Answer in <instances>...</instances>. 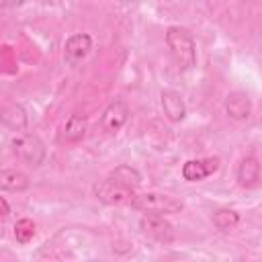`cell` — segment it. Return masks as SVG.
I'll return each instance as SVG.
<instances>
[{
  "mask_svg": "<svg viewBox=\"0 0 262 262\" xmlns=\"http://www.w3.org/2000/svg\"><path fill=\"white\" fill-rule=\"evenodd\" d=\"M164 39H166L170 57L174 59V63L180 72H188L196 66V43L188 29L176 27V25L168 27Z\"/></svg>",
  "mask_w": 262,
  "mask_h": 262,
  "instance_id": "1",
  "label": "cell"
},
{
  "mask_svg": "<svg viewBox=\"0 0 262 262\" xmlns=\"http://www.w3.org/2000/svg\"><path fill=\"white\" fill-rule=\"evenodd\" d=\"M129 207L135 209V211H141V213L174 215V213H180L184 209V203L176 196L162 194V192H141V194L133 196Z\"/></svg>",
  "mask_w": 262,
  "mask_h": 262,
  "instance_id": "2",
  "label": "cell"
},
{
  "mask_svg": "<svg viewBox=\"0 0 262 262\" xmlns=\"http://www.w3.org/2000/svg\"><path fill=\"white\" fill-rule=\"evenodd\" d=\"M12 151H14V156L20 162H25L31 168H39L45 162V156H47L45 143L35 133H20V135H16L12 139Z\"/></svg>",
  "mask_w": 262,
  "mask_h": 262,
  "instance_id": "3",
  "label": "cell"
},
{
  "mask_svg": "<svg viewBox=\"0 0 262 262\" xmlns=\"http://www.w3.org/2000/svg\"><path fill=\"white\" fill-rule=\"evenodd\" d=\"M92 192L94 196L104 203V205H131L135 192L111 178H104V180H98L92 184Z\"/></svg>",
  "mask_w": 262,
  "mask_h": 262,
  "instance_id": "4",
  "label": "cell"
},
{
  "mask_svg": "<svg viewBox=\"0 0 262 262\" xmlns=\"http://www.w3.org/2000/svg\"><path fill=\"white\" fill-rule=\"evenodd\" d=\"M139 227L147 237H151L160 244H172L174 242V227L164 215L143 213L139 219Z\"/></svg>",
  "mask_w": 262,
  "mask_h": 262,
  "instance_id": "5",
  "label": "cell"
},
{
  "mask_svg": "<svg viewBox=\"0 0 262 262\" xmlns=\"http://www.w3.org/2000/svg\"><path fill=\"white\" fill-rule=\"evenodd\" d=\"M127 119H129V106H127L125 100L117 98V100H113V102L102 111L100 127H102L104 133L117 135V133L123 129V125L127 123Z\"/></svg>",
  "mask_w": 262,
  "mask_h": 262,
  "instance_id": "6",
  "label": "cell"
},
{
  "mask_svg": "<svg viewBox=\"0 0 262 262\" xmlns=\"http://www.w3.org/2000/svg\"><path fill=\"white\" fill-rule=\"evenodd\" d=\"M92 51V37L88 33H74L68 37L63 47V59L70 66H78Z\"/></svg>",
  "mask_w": 262,
  "mask_h": 262,
  "instance_id": "7",
  "label": "cell"
},
{
  "mask_svg": "<svg viewBox=\"0 0 262 262\" xmlns=\"http://www.w3.org/2000/svg\"><path fill=\"white\" fill-rule=\"evenodd\" d=\"M219 170V158H203V160H188L182 166V178L186 182H201L207 176Z\"/></svg>",
  "mask_w": 262,
  "mask_h": 262,
  "instance_id": "8",
  "label": "cell"
},
{
  "mask_svg": "<svg viewBox=\"0 0 262 262\" xmlns=\"http://www.w3.org/2000/svg\"><path fill=\"white\" fill-rule=\"evenodd\" d=\"M160 100H162V108H164V115L168 117V121H172V123L184 121L186 104H184V98H182L180 92H176L172 88H166V90H162Z\"/></svg>",
  "mask_w": 262,
  "mask_h": 262,
  "instance_id": "9",
  "label": "cell"
},
{
  "mask_svg": "<svg viewBox=\"0 0 262 262\" xmlns=\"http://www.w3.org/2000/svg\"><path fill=\"white\" fill-rule=\"evenodd\" d=\"M225 113L229 115V119L233 121H246L252 113V100L246 92L242 90H233L225 96Z\"/></svg>",
  "mask_w": 262,
  "mask_h": 262,
  "instance_id": "10",
  "label": "cell"
},
{
  "mask_svg": "<svg viewBox=\"0 0 262 262\" xmlns=\"http://www.w3.org/2000/svg\"><path fill=\"white\" fill-rule=\"evenodd\" d=\"M235 178H237V184L244 188L256 186V182L260 180V162L254 156H246L235 170Z\"/></svg>",
  "mask_w": 262,
  "mask_h": 262,
  "instance_id": "11",
  "label": "cell"
},
{
  "mask_svg": "<svg viewBox=\"0 0 262 262\" xmlns=\"http://www.w3.org/2000/svg\"><path fill=\"white\" fill-rule=\"evenodd\" d=\"M2 123H4V127H8L10 131H23V129H27L29 117H27L25 106L18 104V102L6 104L4 111H2Z\"/></svg>",
  "mask_w": 262,
  "mask_h": 262,
  "instance_id": "12",
  "label": "cell"
},
{
  "mask_svg": "<svg viewBox=\"0 0 262 262\" xmlns=\"http://www.w3.org/2000/svg\"><path fill=\"white\" fill-rule=\"evenodd\" d=\"M86 129H88V119L84 115H72L66 121L59 139L63 143H76V141H80L86 135Z\"/></svg>",
  "mask_w": 262,
  "mask_h": 262,
  "instance_id": "13",
  "label": "cell"
},
{
  "mask_svg": "<svg viewBox=\"0 0 262 262\" xmlns=\"http://www.w3.org/2000/svg\"><path fill=\"white\" fill-rule=\"evenodd\" d=\"M108 178L115 180V182H119V184H123V186H127V188H131V190L139 188L141 186V180H143L141 174H139V170L133 168V166H129V164H119L117 168H113L111 174H108Z\"/></svg>",
  "mask_w": 262,
  "mask_h": 262,
  "instance_id": "14",
  "label": "cell"
},
{
  "mask_svg": "<svg viewBox=\"0 0 262 262\" xmlns=\"http://www.w3.org/2000/svg\"><path fill=\"white\" fill-rule=\"evenodd\" d=\"M29 176L20 170H2L0 172V188L6 192H20L29 188Z\"/></svg>",
  "mask_w": 262,
  "mask_h": 262,
  "instance_id": "15",
  "label": "cell"
},
{
  "mask_svg": "<svg viewBox=\"0 0 262 262\" xmlns=\"http://www.w3.org/2000/svg\"><path fill=\"white\" fill-rule=\"evenodd\" d=\"M211 221H213V225H215L219 231L229 233V231H233V229L237 227V223H239V213L233 211V209H215L213 215H211Z\"/></svg>",
  "mask_w": 262,
  "mask_h": 262,
  "instance_id": "16",
  "label": "cell"
},
{
  "mask_svg": "<svg viewBox=\"0 0 262 262\" xmlns=\"http://www.w3.org/2000/svg\"><path fill=\"white\" fill-rule=\"evenodd\" d=\"M14 237H16L18 244H29L35 237V223L27 217L18 219L16 225H14Z\"/></svg>",
  "mask_w": 262,
  "mask_h": 262,
  "instance_id": "17",
  "label": "cell"
},
{
  "mask_svg": "<svg viewBox=\"0 0 262 262\" xmlns=\"http://www.w3.org/2000/svg\"><path fill=\"white\" fill-rule=\"evenodd\" d=\"M25 0H2V6L4 8H10V6H20Z\"/></svg>",
  "mask_w": 262,
  "mask_h": 262,
  "instance_id": "18",
  "label": "cell"
},
{
  "mask_svg": "<svg viewBox=\"0 0 262 262\" xmlns=\"http://www.w3.org/2000/svg\"><path fill=\"white\" fill-rule=\"evenodd\" d=\"M0 205H2V215H4V217H8V215H10V209H8L6 199H0Z\"/></svg>",
  "mask_w": 262,
  "mask_h": 262,
  "instance_id": "19",
  "label": "cell"
}]
</instances>
